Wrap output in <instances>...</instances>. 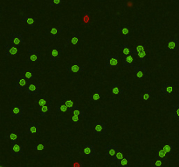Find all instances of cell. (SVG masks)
Segmentation results:
<instances>
[{"label": "cell", "instance_id": "6da1fadb", "mask_svg": "<svg viewBox=\"0 0 179 167\" xmlns=\"http://www.w3.org/2000/svg\"><path fill=\"white\" fill-rule=\"evenodd\" d=\"M93 131L95 134L104 135L107 132V124L104 122H95L93 126Z\"/></svg>", "mask_w": 179, "mask_h": 167}, {"label": "cell", "instance_id": "7a4b0ae2", "mask_svg": "<svg viewBox=\"0 0 179 167\" xmlns=\"http://www.w3.org/2000/svg\"><path fill=\"white\" fill-rule=\"evenodd\" d=\"M11 115L12 118L19 119L23 116V106L13 104L11 107Z\"/></svg>", "mask_w": 179, "mask_h": 167}, {"label": "cell", "instance_id": "3957f363", "mask_svg": "<svg viewBox=\"0 0 179 167\" xmlns=\"http://www.w3.org/2000/svg\"><path fill=\"white\" fill-rule=\"evenodd\" d=\"M66 70H67V72H72V73H81V72L84 71V67L80 66L78 62L74 61L72 63V65L66 68Z\"/></svg>", "mask_w": 179, "mask_h": 167}, {"label": "cell", "instance_id": "277c9868", "mask_svg": "<svg viewBox=\"0 0 179 167\" xmlns=\"http://www.w3.org/2000/svg\"><path fill=\"white\" fill-rule=\"evenodd\" d=\"M135 70V77L136 78H144L146 77L147 74V69L145 66H136L134 67Z\"/></svg>", "mask_w": 179, "mask_h": 167}, {"label": "cell", "instance_id": "5b68a950", "mask_svg": "<svg viewBox=\"0 0 179 167\" xmlns=\"http://www.w3.org/2000/svg\"><path fill=\"white\" fill-rule=\"evenodd\" d=\"M118 65V56L117 55H109L106 59L107 67H116Z\"/></svg>", "mask_w": 179, "mask_h": 167}, {"label": "cell", "instance_id": "8992f818", "mask_svg": "<svg viewBox=\"0 0 179 167\" xmlns=\"http://www.w3.org/2000/svg\"><path fill=\"white\" fill-rule=\"evenodd\" d=\"M27 94L29 96L39 94V85L37 83H30L27 87Z\"/></svg>", "mask_w": 179, "mask_h": 167}, {"label": "cell", "instance_id": "52a82bcc", "mask_svg": "<svg viewBox=\"0 0 179 167\" xmlns=\"http://www.w3.org/2000/svg\"><path fill=\"white\" fill-rule=\"evenodd\" d=\"M95 146L93 145H87L83 148V156L84 157H93L95 155Z\"/></svg>", "mask_w": 179, "mask_h": 167}, {"label": "cell", "instance_id": "ba28073f", "mask_svg": "<svg viewBox=\"0 0 179 167\" xmlns=\"http://www.w3.org/2000/svg\"><path fill=\"white\" fill-rule=\"evenodd\" d=\"M11 43L14 45H20L24 44V40H23V36L22 34H17V33H12L11 34Z\"/></svg>", "mask_w": 179, "mask_h": 167}, {"label": "cell", "instance_id": "9c48e42d", "mask_svg": "<svg viewBox=\"0 0 179 167\" xmlns=\"http://www.w3.org/2000/svg\"><path fill=\"white\" fill-rule=\"evenodd\" d=\"M118 151H119V147L116 145H109L106 147V156L113 158Z\"/></svg>", "mask_w": 179, "mask_h": 167}, {"label": "cell", "instance_id": "30bf717a", "mask_svg": "<svg viewBox=\"0 0 179 167\" xmlns=\"http://www.w3.org/2000/svg\"><path fill=\"white\" fill-rule=\"evenodd\" d=\"M11 155L14 157H19L24 155L23 152V146L22 145H18L14 144L11 146Z\"/></svg>", "mask_w": 179, "mask_h": 167}, {"label": "cell", "instance_id": "8fae6325", "mask_svg": "<svg viewBox=\"0 0 179 167\" xmlns=\"http://www.w3.org/2000/svg\"><path fill=\"white\" fill-rule=\"evenodd\" d=\"M39 60V52L33 49L28 50V61L29 62H38Z\"/></svg>", "mask_w": 179, "mask_h": 167}, {"label": "cell", "instance_id": "7c38bea8", "mask_svg": "<svg viewBox=\"0 0 179 167\" xmlns=\"http://www.w3.org/2000/svg\"><path fill=\"white\" fill-rule=\"evenodd\" d=\"M39 123L35 122H29L28 123V133L29 134H38L39 133Z\"/></svg>", "mask_w": 179, "mask_h": 167}, {"label": "cell", "instance_id": "4fadbf2b", "mask_svg": "<svg viewBox=\"0 0 179 167\" xmlns=\"http://www.w3.org/2000/svg\"><path fill=\"white\" fill-rule=\"evenodd\" d=\"M28 85V79H26V78H24L23 76L19 77L17 79V89L18 90H22V89H27Z\"/></svg>", "mask_w": 179, "mask_h": 167}, {"label": "cell", "instance_id": "5bb4252c", "mask_svg": "<svg viewBox=\"0 0 179 167\" xmlns=\"http://www.w3.org/2000/svg\"><path fill=\"white\" fill-rule=\"evenodd\" d=\"M167 49L169 51H179V41L177 39L171 38L167 42Z\"/></svg>", "mask_w": 179, "mask_h": 167}, {"label": "cell", "instance_id": "9a60e30c", "mask_svg": "<svg viewBox=\"0 0 179 167\" xmlns=\"http://www.w3.org/2000/svg\"><path fill=\"white\" fill-rule=\"evenodd\" d=\"M174 92H175V86L172 84H169V83L163 84L162 86V92L163 95H171Z\"/></svg>", "mask_w": 179, "mask_h": 167}, {"label": "cell", "instance_id": "2e32d148", "mask_svg": "<svg viewBox=\"0 0 179 167\" xmlns=\"http://www.w3.org/2000/svg\"><path fill=\"white\" fill-rule=\"evenodd\" d=\"M5 48H6V54L7 56H16L18 53V48L14 44H6Z\"/></svg>", "mask_w": 179, "mask_h": 167}, {"label": "cell", "instance_id": "e0dca14e", "mask_svg": "<svg viewBox=\"0 0 179 167\" xmlns=\"http://www.w3.org/2000/svg\"><path fill=\"white\" fill-rule=\"evenodd\" d=\"M63 53V51L61 50H58V49H53L50 52V57H49V60L50 61H56L60 59V57L61 56V54Z\"/></svg>", "mask_w": 179, "mask_h": 167}, {"label": "cell", "instance_id": "ac0fdd59", "mask_svg": "<svg viewBox=\"0 0 179 167\" xmlns=\"http://www.w3.org/2000/svg\"><path fill=\"white\" fill-rule=\"evenodd\" d=\"M135 60L133 58V55H129V56H125L123 57L122 59V65L124 67H133L134 66Z\"/></svg>", "mask_w": 179, "mask_h": 167}, {"label": "cell", "instance_id": "d6986e66", "mask_svg": "<svg viewBox=\"0 0 179 167\" xmlns=\"http://www.w3.org/2000/svg\"><path fill=\"white\" fill-rule=\"evenodd\" d=\"M21 21L23 22L24 24H26V25H28V27H29V28H31V29L34 27L35 20H34V18H33V17H30V16L22 17Z\"/></svg>", "mask_w": 179, "mask_h": 167}, {"label": "cell", "instance_id": "ffe728a7", "mask_svg": "<svg viewBox=\"0 0 179 167\" xmlns=\"http://www.w3.org/2000/svg\"><path fill=\"white\" fill-rule=\"evenodd\" d=\"M81 35L79 33H74L72 35V37L67 39V44L68 45H76L79 43V38Z\"/></svg>", "mask_w": 179, "mask_h": 167}, {"label": "cell", "instance_id": "44dd1931", "mask_svg": "<svg viewBox=\"0 0 179 167\" xmlns=\"http://www.w3.org/2000/svg\"><path fill=\"white\" fill-rule=\"evenodd\" d=\"M50 111H51V102L48 101L46 105L39 108V117H45Z\"/></svg>", "mask_w": 179, "mask_h": 167}, {"label": "cell", "instance_id": "7402d4cb", "mask_svg": "<svg viewBox=\"0 0 179 167\" xmlns=\"http://www.w3.org/2000/svg\"><path fill=\"white\" fill-rule=\"evenodd\" d=\"M117 33L121 34L124 39H129V29L127 27H119L117 28Z\"/></svg>", "mask_w": 179, "mask_h": 167}, {"label": "cell", "instance_id": "603a6c76", "mask_svg": "<svg viewBox=\"0 0 179 167\" xmlns=\"http://www.w3.org/2000/svg\"><path fill=\"white\" fill-rule=\"evenodd\" d=\"M61 32H62V29L60 28V27H52V28L50 29V32H49V33H50V37H51L52 39L56 38V37Z\"/></svg>", "mask_w": 179, "mask_h": 167}, {"label": "cell", "instance_id": "cb8c5ba5", "mask_svg": "<svg viewBox=\"0 0 179 167\" xmlns=\"http://www.w3.org/2000/svg\"><path fill=\"white\" fill-rule=\"evenodd\" d=\"M146 49V46L144 44H136L134 51H132V55L133 56H138V54L144 51Z\"/></svg>", "mask_w": 179, "mask_h": 167}, {"label": "cell", "instance_id": "d4e9b609", "mask_svg": "<svg viewBox=\"0 0 179 167\" xmlns=\"http://www.w3.org/2000/svg\"><path fill=\"white\" fill-rule=\"evenodd\" d=\"M157 158L162 159L163 161L167 162V160H168V154L163 151V149H159L157 151Z\"/></svg>", "mask_w": 179, "mask_h": 167}, {"label": "cell", "instance_id": "484cf974", "mask_svg": "<svg viewBox=\"0 0 179 167\" xmlns=\"http://www.w3.org/2000/svg\"><path fill=\"white\" fill-rule=\"evenodd\" d=\"M124 91L122 89H121L117 84H114L112 87H111V93L113 95H121V94H123Z\"/></svg>", "mask_w": 179, "mask_h": 167}, {"label": "cell", "instance_id": "4316f807", "mask_svg": "<svg viewBox=\"0 0 179 167\" xmlns=\"http://www.w3.org/2000/svg\"><path fill=\"white\" fill-rule=\"evenodd\" d=\"M162 149L168 154V156H172L175 153L174 146L172 145H164V146H162Z\"/></svg>", "mask_w": 179, "mask_h": 167}, {"label": "cell", "instance_id": "83f0119b", "mask_svg": "<svg viewBox=\"0 0 179 167\" xmlns=\"http://www.w3.org/2000/svg\"><path fill=\"white\" fill-rule=\"evenodd\" d=\"M151 97V91L150 90H145V92L143 94H141L140 96V100L141 101H149Z\"/></svg>", "mask_w": 179, "mask_h": 167}, {"label": "cell", "instance_id": "f1b7e54d", "mask_svg": "<svg viewBox=\"0 0 179 167\" xmlns=\"http://www.w3.org/2000/svg\"><path fill=\"white\" fill-rule=\"evenodd\" d=\"M71 112L73 113V115H76V116H78V117H80V118H84V116H85L84 112L80 111V110H79V107H78V105H76V104L75 106H74V108L71 111Z\"/></svg>", "mask_w": 179, "mask_h": 167}, {"label": "cell", "instance_id": "f546056e", "mask_svg": "<svg viewBox=\"0 0 179 167\" xmlns=\"http://www.w3.org/2000/svg\"><path fill=\"white\" fill-rule=\"evenodd\" d=\"M123 158H125V153L124 151L119 150V151L116 152V154L114 155V157L112 158V161H119L121 159H122Z\"/></svg>", "mask_w": 179, "mask_h": 167}, {"label": "cell", "instance_id": "4dcf8cb0", "mask_svg": "<svg viewBox=\"0 0 179 167\" xmlns=\"http://www.w3.org/2000/svg\"><path fill=\"white\" fill-rule=\"evenodd\" d=\"M101 98V90H96L95 91V92L93 93V94H92L90 97H89V100L90 101H97V100H99Z\"/></svg>", "mask_w": 179, "mask_h": 167}, {"label": "cell", "instance_id": "1f68e13d", "mask_svg": "<svg viewBox=\"0 0 179 167\" xmlns=\"http://www.w3.org/2000/svg\"><path fill=\"white\" fill-rule=\"evenodd\" d=\"M117 166L119 167H128L129 166V158L126 156L122 159H121L117 163Z\"/></svg>", "mask_w": 179, "mask_h": 167}, {"label": "cell", "instance_id": "d6a6232c", "mask_svg": "<svg viewBox=\"0 0 179 167\" xmlns=\"http://www.w3.org/2000/svg\"><path fill=\"white\" fill-rule=\"evenodd\" d=\"M122 49V54H123V57L125 56H129V55H132V51H130V49L129 48V44H125L121 46Z\"/></svg>", "mask_w": 179, "mask_h": 167}, {"label": "cell", "instance_id": "836d02e7", "mask_svg": "<svg viewBox=\"0 0 179 167\" xmlns=\"http://www.w3.org/2000/svg\"><path fill=\"white\" fill-rule=\"evenodd\" d=\"M61 103H62V104H66V105L68 107V109H69V112H71V111L74 108V106H75V104H74V102H73L72 100H69V99H63V100L61 101Z\"/></svg>", "mask_w": 179, "mask_h": 167}, {"label": "cell", "instance_id": "e575fe53", "mask_svg": "<svg viewBox=\"0 0 179 167\" xmlns=\"http://www.w3.org/2000/svg\"><path fill=\"white\" fill-rule=\"evenodd\" d=\"M90 14L91 12L89 11H85L83 13V24L87 25L90 22Z\"/></svg>", "mask_w": 179, "mask_h": 167}, {"label": "cell", "instance_id": "d590c367", "mask_svg": "<svg viewBox=\"0 0 179 167\" xmlns=\"http://www.w3.org/2000/svg\"><path fill=\"white\" fill-rule=\"evenodd\" d=\"M7 139H11V146L12 145H14V144H16L17 140H18V135L16 133H14V132H12V133H10V134L7 136Z\"/></svg>", "mask_w": 179, "mask_h": 167}, {"label": "cell", "instance_id": "8d00e7d4", "mask_svg": "<svg viewBox=\"0 0 179 167\" xmlns=\"http://www.w3.org/2000/svg\"><path fill=\"white\" fill-rule=\"evenodd\" d=\"M22 76L26 78V79H32L34 77V72L33 71H29V70H24L22 72Z\"/></svg>", "mask_w": 179, "mask_h": 167}, {"label": "cell", "instance_id": "74e56055", "mask_svg": "<svg viewBox=\"0 0 179 167\" xmlns=\"http://www.w3.org/2000/svg\"><path fill=\"white\" fill-rule=\"evenodd\" d=\"M57 111L60 112H69V109L66 104L60 103V104H58V106H57Z\"/></svg>", "mask_w": 179, "mask_h": 167}, {"label": "cell", "instance_id": "f35d334b", "mask_svg": "<svg viewBox=\"0 0 179 167\" xmlns=\"http://www.w3.org/2000/svg\"><path fill=\"white\" fill-rule=\"evenodd\" d=\"M164 163H165V161L157 158V160H155V161H150V165L153 167H161Z\"/></svg>", "mask_w": 179, "mask_h": 167}, {"label": "cell", "instance_id": "ab89813d", "mask_svg": "<svg viewBox=\"0 0 179 167\" xmlns=\"http://www.w3.org/2000/svg\"><path fill=\"white\" fill-rule=\"evenodd\" d=\"M63 0H50L49 6H60L62 5Z\"/></svg>", "mask_w": 179, "mask_h": 167}, {"label": "cell", "instance_id": "60d3db41", "mask_svg": "<svg viewBox=\"0 0 179 167\" xmlns=\"http://www.w3.org/2000/svg\"><path fill=\"white\" fill-rule=\"evenodd\" d=\"M47 103H48V101L46 99V97H44V96H40L39 97V98H38V105H39V107H42L44 105H46Z\"/></svg>", "mask_w": 179, "mask_h": 167}, {"label": "cell", "instance_id": "b9f144b4", "mask_svg": "<svg viewBox=\"0 0 179 167\" xmlns=\"http://www.w3.org/2000/svg\"><path fill=\"white\" fill-rule=\"evenodd\" d=\"M46 149V146L42 144H36L33 146V151H44Z\"/></svg>", "mask_w": 179, "mask_h": 167}, {"label": "cell", "instance_id": "7bdbcfd3", "mask_svg": "<svg viewBox=\"0 0 179 167\" xmlns=\"http://www.w3.org/2000/svg\"><path fill=\"white\" fill-rule=\"evenodd\" d=\"M173 117L179 119V105H174L173 106Z\"/></svg>", "mask_w": 179, "mask_h": 167}, {"label": "cell", "instance_id": "ee69618b", "mask_svg": "<svg viewBox=\"0 0 179 167\" xmlns=\"http://www.w3.org/2000/svg\"><path fill=\"white\" fill-rule=\"evenodd\" d=\"M138 57H139V60L141 61V62H143V61H145L147 58V52L146 51H142L141 53L138 54Z\"/></svg>", "mask_w": 179, "mask_h": 167}, {"label": "cell", "instance_id": "f6af8a7d", "mask_svg": "<svg viewBox=\"0 0 179 167\" xmlns=\"http://www.w3.org/2000/svg\"><path fill=\"white\" fill-rule=\"evenodd\" d=\"M83 165H84V162L83 161H77L73 163L72 167H83Z\"/></svg>", "mask_w": 179, "mask_h": 167}, {"label": "cell", "instance_id": "bcb514c9", "mask_svg": "<svg viewBox=\"0 0 179 167\" xmlns=\"http://www.w3.org/2000/svg\"><path fill=\"white\" fill-rule=\"evenodd\" d=\"M79 118L80 117H78V116H76V115H73V117H72V120H73V123L74 124H76L78 122H79Z\"/></svg>", "mask_w": 179, "mask_h": 167}, {"label": "cell", "instance_id": "7dc6e473", "mask_svg": "<svg viewBox=\"0 0 179 167\" xmlns=\"http://www.w3.org/2000/svg\"><path fill=\"white\" fill-rule=\"evenodd\" d=\"M0 167H4V166H3V165H1V166H0Z\"/></svg>", "mask_w": 179, "mask_h": 167}, {"label": "cell", "instance_id": "c3c4849f", "mask_svg": "<svg viewBox=\"0 0 179 167\" xmlns=\"http://www.w3.org/2000/svg\"><path fill=\"white\" fill-rule=\"evenodd\" d=\"M51 167H57V166H51Z\"/></svg>", "mask_w": 179, "mask_h": 167}, {"label": "cell", "instance_id": "681fc988", "mask_svg": "<svg viewBox=\"0 0 179 167\" xmlns=\"http://www.w3.org/2000/svg\"><path fill=\"white\" fill-rule=\"evenodd\" d=\"M178 56H179V55H178ZM178 61H179V58H178Z\"/></svg>", "mask_w": 179, "mask_h": 167}, {"label": "cell", "instance_id": "f907efd6", "mask_svg": "<svg viewBox=\"0 0 179 167\" xmlns=\"http://www.w3.org/2000/svg\"><path fill=\"white\" fill-rule=\"evenodd\" d=\"M38 1H41V0H38Z\"/></svg>", "mask_w": 179, "mask_h": 167}]
</instances>
